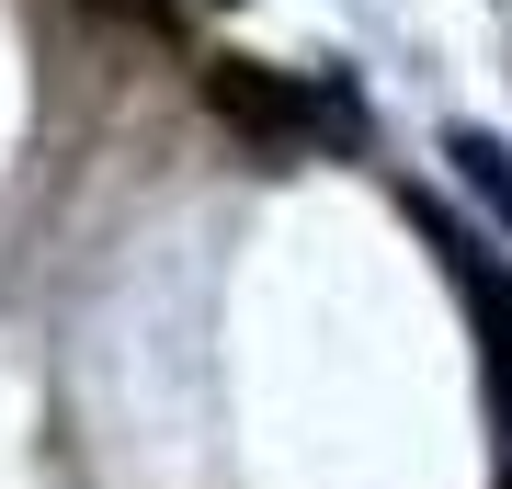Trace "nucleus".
Here are the masks:
<instances>
[{"label":"nucleus","mask_w":512,"mask_h":489,"mask_svg":"<svg viewBox=\"0 0 512 489\" xmlns=\"http://www.w3.org/2000/svg\"><path fill=\"white\" fill-rule=\"evenodd\" d=\"M194 80H205V114H217L228 137H251V148H308V126H319V103L296 91L285 69H262V57H194Z\"/></svg>","instance_id":"2"},{"label":"nucleus","mask_w":512,"mask_h":489,"mask_svg":"<svg viewBox=\"0 0 512 489\" xmlns=\"http://www.w3.org/2000/svg\"><path fill=\"white\" fill-rule=\"evenodd\" d=\"M421 239L444 251V273H456V296H467V319H478V376H490V421H501V444H512V262L490 251V239L444 228L433 205H421Z\"/></svg>","instance_id":"1"},{"label":"nucleus","mask_w":512,"mask_h":489,"mask_svg":"<svg viewBox=\"0 0 512 489\" xmlns=\"http://www.w3.org/2000/svg\"><path fill=\"white\" fill-rule=\"evenodd\" d=\"M92 12H114V23H137V35H183V0H92Z\"/></svg>","instance_id":"4"},{"label":"nucleus","mask_w":512,"mask_h":489,"mask_svg":"<svg viewBox=\"0 0 512 489\" xmlns=\"http://www.w3.org/2000/svg\"><path fill=\"white\" fill-rule=\"evenodd\" d=\"M444 160H456L478 194H490V217L512 228V148H501V137H478V126H456V137H444Z\"/></svg>","instance_id":"3"}]
</instances>
